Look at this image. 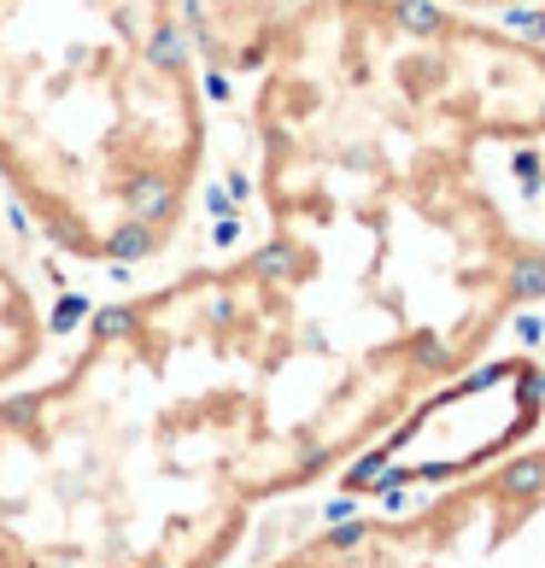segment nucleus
Wrapping results in <instances>:
<instances>
[{
	"mask_svg": "<svg viewBox=\"0 0 545 568\" xmlns=\"http://www.w3.org/2000/svg\"><path fill=\"white\" fill-rule=\"evenodd\" d=\"M205 164V59L176 0H0V187L53 252L164 258Z\"/></svg>",
	"mask_w": 545,
	"mask_h": 568,
	"instance_id": "nucleus-2",
	"label": "nucleus"
},
{
	"mask_svg": "<svg viewBox=\"0 0 545 568\" xmlns=\"http://www.w3.org/2000/svg\"><path fill=\"white\" fill-rule=\"evenodd\" d=\"M375 498L259 568H545V439Z\"/></svg>",
	"mask_w": 545,
	"mask_h": 568,
	"instance_id": "nucleus-3",
	"label": "nucleus"
},
{
	"mask_svg": "<svg viewBox=\"0 0 545 568\" xmlns=\"http://www.w3.org/2000/svg\"><path fill=\"white\" fill-rule=\"evenodd\" d=\"M48 357V311L7 252H0V387H18Z\"/></svg>",
	"mask_w": 545,
	"mask_h": 568,
	"instance_id": "nucleus-5",
	"label": "nucleus"
},
{
	"mask_svg": "<svg viewBox=\"0 0 545 568\" xmlns=\"http://www.w3.org/2000/svg\"><path fill=\"white\" fill-rule=\"evenodd\" d=\"M440 7H464V12H516L528 0H440Z\"/></svg>",
	"mask_w": 545,
	"mask_h": 568,
	"instance_id": "nucleus-6",
	"label": "nucleus"
},
{
	"mask_svg": "<svg viewBox=\"0 0 545 568\" xmlns=\"http://www.w3.org/2000/svg\"><path fill=\"white\" fill-rule=\"evenodd\" d=\"M176 12L205 65L223 77H253L300 0H176Z\"/></svg>",
	"mask_w": 545,
	"mask_h": 568,
	"instance_id": "nucleus-4",
	"label": "nucleus"
},
{
	"mask_svg": "<svg viewBox=\"0 0 545 568\" xmlns=\"http://www.w3.org/2000/svg\"><path fill=\"white\" fill-rule=\"evenodd\" d=\"M246 130L264 235L364 334L475 375L545 305V36L440 0H300Z\"/></svg>",
	"mask_w": 545,
	"mask_h": 568,
	"instance_id": "nucleus-1",
	"label": "nucleus"
}]
</instances>
